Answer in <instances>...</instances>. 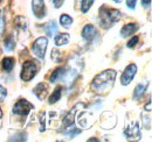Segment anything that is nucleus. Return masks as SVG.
Returning a JSON list of instances; mask_svg holds the SVG:
<instances>
[{
    "mask_svg": "<svg viewBox=\"0 0 152 142\" xmlns=\"http://www.w3.org/2000/svg\"><path fill=\"white\" fill-rule=\"evenodd\" d=\"M115 78H116V71L115 70H105L97 75L93 83H91V90L97 94H107L114 85Z\"/></svg>",
    "mask_w": 152,
    "mask_h": 142,
    "instance_id": "nucleus-1",
    "label": "nucleus"
},
{
    "mask_svg": "<svg viewBox=\"0 0 152 142\" xmlns=\"http://www.w3.org/2000/svg\"><path fill=\"white\" fill-rule=\"evenodd\" d=\"M98 21L103 28H109L121 19V12L115 8L102 7L98 12Z\"/></svg>",
    "mask_w": 152,
    "mask_h": 142,
    "instance_id": "nucleus-2",
    "label": "nucleus"
},
{
    "mask_svg": "<svg viewBox=\"0 0 152 142\" xmlns=\"http://www.w3.org/2000/svg\"><path fill=\"white\" fill-rule=\"evenodd\" d=\"M38 70H39V67L35 62L27 61L22 65V70H21V73H20V78L23 82H29V80H32L37 76Z\"/></svg>",
    "mask_w": 152,
    "mask_h": 142,
    "instance_id": "nucleus-3",
    "label": "nucleus"
},
{
    "mask_svg": "<svg viewBox=\"0 0 152 142\" xmlns=\"http://www.w3.org/2000/svg\"><path fill=\"white\" fill-rule=\"evenodd\" d=\"M48 46V40L46 37H39L32 44V51L33 55L37 56L39 59H45V55Z\"/></svg>",
    "mask_w": 152,
    "mask_h": 142,
    "instance_id": "nucleus-4",
    "label": "nucleus"
},
{
    "mask_svg": "<svg viewBox=\"0 0 152 142\" xmlns=\"http://www.w3.org/2000/svg\"><path fill=\"white\" fill-rule=\"evenodd\" d=\"M33 105L26 100V99H20L19 101L15 103V105L13 106V113L20 115V117H26L28 115V113L31 112V109H33Z\"/></svg>",
    "mask_w": 152,
    "mask_h": 142,
    "instance_id": "nucleus-5",
    "label": "nucleus"
},
{
    "mask_svg": "<svg viewBox=\"0 0 152 142\" xmlns=\"http://www.w3.org/2000/svg\"><path fill=\"white\" fill-rule=\"evenodd\" d=\"M137 72V65L136 64H130L125 68V70L123 72L122 77H121V83L122 85H129L131 83V80L133 79L134 75Z\"/></svg>",
    "mask_w": 152,
    "mask_h": 142,
    "instance_id": "nucleus-6",
    "label": "nucleus"
},
{
    "mask_svg": "<svg viewBox=\"0 0 152 142\" xmlns=\"http://www.w3.org/2000/svg\"><path fill=\"white\" fill-rule=\"evenodd\" d=\"M32 11L38 19L45 18L46 15V6L43 0H33L32 1Z\"/></svg>",
    "mask_w": 152,
    "mask_h": 142,
    "instance_id": "nucleus-7",
    "label": "nucleus"
},
{
    "mask_svg": "<svg viewBox=\"0 0 152 142\" xmlns=\"http://www.w3.org/2000/svg\"><path fill=\"white\" fill-rule=\"evenodd\" d=\"M96 36H97V30H96V28L93 25H86L83 27V29H82V37L86 41L90 42V41H93L95 38Z\"/></svg>",
    "mask_w": 152,
    "mask_h": 142,
    "instance_id": "nucleus-8",
    "label": "nucleus"
},
{
    "mask_svg": "<svg viewBox=\"0 0 152 142\" xmlns=\"http://www.w3.org/2000/svg\"><path fill=\"white\" fill-rule=\"evenodd\" d=\"M124 133H125L126 139H129V140H139L140 139V132H139L138 124H133V126H129Z\"/></svg>",
    "mask_w": 152,
    "mask_h": 142,
    "instance_id": "nucleus-9",
    "label": "nucleus"
},
{
    "mask_svg": "<svg viewBox=\"0 0 152 142\" xmlns=\"http://www.w3.org/2000/svg\"><path fill=\"white\" fill-rule=\"evenodd\" d=\"M76 107H77V105H76L72 111H69L68 112V114L64 117V119H63V128L64 129H68V128H70L73 125H74V122H75V114H76Z\"/></svg>",
    "mask_w": 152,
    "mask_h": 142,
    "instance_id": "nucleus-10",
    "label": "nucleus"
},
{
    "mask_svg": "<svg viewBox=\"0 0 152 142\" xmlns=\"http://www.w3.org/2000/svg\"><path fill=\"white\" fill-rule=\"evenodd\" d=\"M66 71L67 69L63 68V67H60L55 70L53 71L52 76H50V83H56L58 80H64V77H66Z\"/></svg>",
    "mask_w": 152,
    "mask_h": 142,
    "instance_id": "nucleus-11",
    "label": "nucleus"
},
{
    "mask_svg": "<svg viewBox=\"0 0 152 142\" xmlns=\"http://www.w3.org/2000/svg\"><path fill=\"white\" fill-rule=\"evenodd\" d=\"M33 93L38 97L40 100H43L48 94V86L46 84H43V83H40L35 86V89L33 90Z\"/></svg>",
    "mask_w": 152,
    "mask_h": 142,
    "instance_id": "nucleus-12",
    "label": "nucleus"
},
{
    "mask_svg": "<svg viewBox=\"0 0 152 142\" xmlns=\"http://www.w3.org/2000/svg\"><path fill=\"white\" fill-rule=\"evenodd\" d=\"M138 28H139V26L137 23H128L122 28L121 35H122V37H128V36L134 34L138 30Z\"/></svg>",
    "mask_w": 152,
    "mask_h": 142,
    "instance_id": "nucleus-13",
    "label": "nucleus"
},
{
    "mask_svg": "<svg viewBox=\"0 0 152 142\" xmlns=\"http://www.w3.org/2000/svg\"><path fill=\"white\" fill-rule=\"evenodd\" d=\"M54 41H55V44L57 47H62V46H67L70 41V36L67 33H63V34H57L54 37Z\"/></svg>",
    "mask_w": 152,
    "mask_h": 142,
    "instance_id": "nucleus-14",
    "label": "nucleus"
},
{
    "mask_svg": "<svg viewBox=\"0 0 152 142\" xmlns=\"http://www.w3.org/2000/svg\"><path fill=\"white\" fill-rule=\"evenodd\" d=\"M43 30L47 35L49 37H53L57 34V26H56V22L53 20V21H49L45 27H43Z\"/></svg>",
    "mask_w": 152,
    "mask_h": 142,
    "instance_id": "nucleus-15",
    "label": "nucleus"
},
{
    "mask_svg": "<svg viewBox=\"0 0 152 142\" xmlns=\"http://www.w3.org/2000/svg\"><path fill=\"white\" fill-rule=\"evenodd\" d=\"M1 64H2L4 71L11 72V71L13 70V68H14V58H12V57H5L2 59V63Z\"/></svg>",
    "mask_w": 152,
    "mask_h": 142,
    "instance_id": "nucleus-16",
    "label": "nucleus"
},
{
    "mask_svg": "<svg viewBox=\"0 0 152 142\" xmlns=\"http://www.w3.org/2000/svg\"><path fill=\"white\" fill-rule=\"evenodd\" d=\"M4 48L6 51H12L15 48V40H14V35H10L6 37L5 42H4Z\"/></svg>",
    "mask_w": 152,
    "mask_h": 142,
    "instance_id": "nucleus-17",
    "label": "nucleus"
},
{
    "mask_svg": "<svg viewBox=\"0 0 152 142\" xmlns=\"http://www.w3.org/2000/svg\"><path fill=\"white\" fill-rule=\"evenodd\" d=\"M62 96V86H56V89L53 91V94L49 97V104H55L61 99Z\"/></svg>",
    "mask_w": 152,
    "mask_h": 142,
    "instance_id": "nucleus-18",
    "label": "nucleus"
},
{
    "mask_svg": "<svg viewBox=\"0 0 152 142\" xmlns=\"http://www.w3.org/2000/svg\"><path fill=\"white\" fill-rule=\"evenodd\" d=\"M146 89H148V84H146V85H145V84H138V85L136 86V89H134V92H133V99L140 98V97L145 93Z\"/></svg>",
    "mask_w": 152,
    "mask_h": 142,
    "instance_id": "nucleus-19",
    "label": "nucleus"
},
{
    "mask_svg": "<svg viewBox=\"0 0 152 142\" xmlns=\"http://www.w3.org/2000/svg\"><path fill=\"white\" fill-rule=\"evenodd\" d=\"M60 23L64 28H69L73 25V18L69 17L68 14H61L60 15Z\"/></svg>",
    "mask_w": 152,
    "mask_h": 142,
    "instance_id": "nucleus-20",
    "label": "nucleus"
},
{
    "mask_svg": "<svg viewBox=\"0 0 152 142\" xmlns=\"http://www.w3.org/2000/svg\"><path fill=\"white\" fill-rule=\"evenodd\" d=\"M94 2H95V0H81V12L87 13L91 8Z\"/></svg>",
    "mask_w": 152,
    "mask_h": 142,
    "instance_id": "nucleus-21",
    "label": "nucleus"
},
{
    "mask_svg": "<svg viewBox=\"0 0 152 142\" xmlns=\"http://www.w3.org/2000/svg\"><path fill=\"white\" fill-rule=\"evenodd\" d=\"M15 25H17L18 28H21L23 30L27 29V20L25 18H22V17H18L15 19Z\"/></svg>",
    "mask_w": 152,
    "mask_h": 142,
    "instance_id": "nucleus-22",
    "label": "nucleus"
},
{
    "mask_svg": "<svg viewBox=\"0 0 152 142\" xmlns=\"http://www.w3.org/2000/svg\"><path fill=\"white\" fill-rule=\"evenodd\" d=\"M26 136H27V134L23 133V132H21V133H19V134L14 135L13 138H11L10 141H26V140H27Z\"/></svg>",
    "mask_w": 152,
    "mask_h": 142,
    "instance_id": "nucleus-23",
    "label": "nucleus"
},
{
    "mask_svg": "<svg viewBox=\"0 0 152 142\" xmlns=\"http://www.w3.org/2000/svg\"><path fill=\"white\" fill-rule=\"evenodd\" d=\"M4 30H5V18L2 11L0 9V37L4 34Z\"/></svg>",
    "mask_w": 152,
    "mask_h": 142,
    "instance_id": "nucleus-24",
    "label": "nucleus"
},
{
    "mask_svg": "<svg viewBox=\"0 0 152 142\" xmlns=\"http://www.w3.org/2000/svg\"><path fill=\"white\" fill-rule=\"evenodd\" d=\"M61 57H62V55L61 53L58 51V50H52V59L53 61H55V62H60L61 61Z\"/></svg>",
    "mask_w": 152,
    "mask_h": 142,
    "instance_id": "nucleus-25",
    "label": "nucleus"
},
{
    "mask_svg": "<svg viewBox=\"0 0 152 142\" xmlns=\"http://www.w3.org/2000/svg\"><path fill=\"white\" fill-rule=\"evenodd\" d=\"M138 40H139V38H138V36H133L132 38L128 42L126 47H128V48H134V47H136V44L138 43Z\"/></svg>",
    "mask_w": 152,
    "mask_h": 142,
    "instance_id": "nucleus-26",
    "label": "nucleus"
},
{
    "mask_svg": "<svg viewBox=\"0 0 152 142\" xmlns=\"http://www.w3.org/2000/svg\"><path fill=\"white\" fill-rule=\"evenodd\" d=\"M7 96V90L5 89L4 86L0 85V101H4V99L6 98Z\"/></svg>",
    "mask_w": 152,
    "mask_h": 142,
    "instance_id": "nucleus-27",
    "label": "nucleus"
},
{
    "mask_svg": "<svg viewBox=\"0 0 152 142\" xmlns=\"http://www.w3.org/2000/svg\"><path fill=\"white\" fill-rule=\"evenodd\" d=\"M136 5H137V0H126V6L130 9H134Z\"/></svg>",
    "mask_w": 152,
    "mask_h": 142,
    "instance_id": "nucleus-28",
    "label": "nucleus"
},
{
    "mask_svg": "<svg viewBox=\"0 0 152 142\" xmlns=\"http://www.w3.org/2000/svg\"><path fill=\"white\" fill-rule=\"evenodd\" d=\"M40 130L42 132V130H45V113H41L40 114Z\"/></svg>",
    "mask_w": 152,
    "mask_h": 142,
    "instance_id": "nucleus-29",
    "label": "nucleus"
},
{
    "mask_svg": "<svg viewBox=\"0 0 152 142\" xmlns=\"http://www.w3.org/2000/svg\"><path fill=\"white\" fill-rule=\"evenodd\" d=\"M63 2H64V0H52V4L55 8H60L63 5Z\"/></svg>",
    "mask_w": 152,
    "mask_h": 142,
    "instance_id": "nucleus-30",
    "label": "nucleus"
},
{
    "mask_svg": "<svg viewBox=\"0 0 152 142\" xmlns=\"http://www.w3.org/2000/svg\"><path fill=\"white\" fill-rule=\"evenodd\" d=\"M142 5L144 8H150L151 6V0H142Z\"/></svg>",
    "mask_w": 152,
    "mask_h": 142,
    "instance_id": "nucleus-31",
    "label": "nucleus"
},
{
    "mask_svg": "<svg viewBox=\"0 0 152 142\" xmlns=\"http://www.w3.org/2000/svg\"><path fill=\"white\" fill-rule=\"evenodd\" d=\"M113 1H114V2H116V4H121L123 0H113Z\"/></svg>",
    "mask_w": 152,
    "mask_h": 142,
    "instance_id": "nucleus-32",
    "label": "nucleus"
},
{
    "mask_svg": "<svg viewBox=\"0 0 152 142\" xmlns=\"http://www.w3.org/2000/svg\"><path fill=\"white\" fill-rule=\"evenodd\" d=\"M88 141H98V140H97V139H89Z\"/></svg>",
    "mask_w": 152,
    "mask_h": 142,
    "instance_id": "nucleus-33",
    "label": "nucleus"
},
{
    "mask_svg": "<svg viewBox=\"0 0 152 142\" xmlns=\"http://www.w3.org/2000/svg\"><path fill=\"white\" fill-rule=\"evenodd\" d=\"M1 117H2V113H1V111H0V118H1Z\"/></svg>",
    "mask_w": 152,
    "mask_h": 142,
    "instance_id": "nucleus-34",
    "label": "nucleus"
},
{
    "mask_svg": "<svg viewBox=\"0 0 152 142\" xmlns=\"http://www.w3.org/2000/svg\"><path fill=\"white\" fill-rule=\"evenodd\" d=\"M1 1H2V0H0V2H1Z\"/></svg>",
    "mask_w": 152,
    "mask_h": 142,
    "instance_id": "nucleus-35",
    "label": "nucleus"
}]
</instances>
